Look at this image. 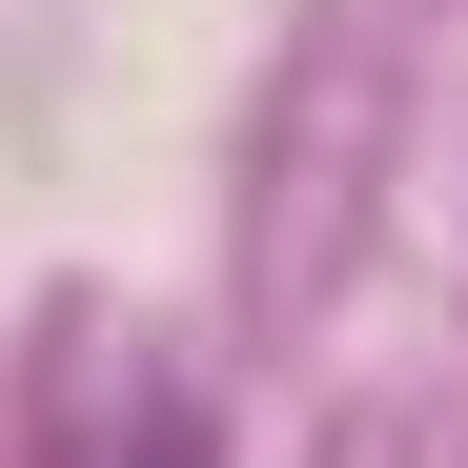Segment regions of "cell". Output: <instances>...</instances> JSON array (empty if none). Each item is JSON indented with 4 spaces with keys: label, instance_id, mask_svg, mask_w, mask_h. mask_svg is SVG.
<instances>
[{
    "label": "cell",
    "instance_id": "6da1fadb",
    "mask_svg": "<svg viewBox=\"0 0 468 468\" xmlns=\"http://www.w3.org/2000/svg\"><path fill=\"white\" fill-rule=\"evenodd\" d=\"M122 468H204V408H184V387H143V448Z\"/></svg>",
    "mask_w": 468,
    "mask_h": 468
}]
</instances>
